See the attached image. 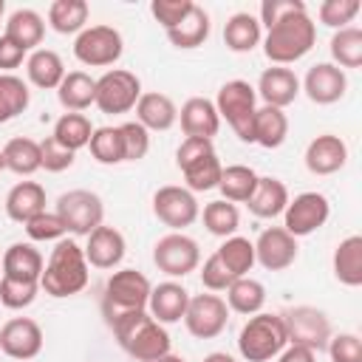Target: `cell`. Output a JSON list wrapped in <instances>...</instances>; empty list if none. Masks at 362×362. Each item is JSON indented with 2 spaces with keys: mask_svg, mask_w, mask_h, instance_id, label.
I'll return each mask as SVG.
<instances>
[{
  "mask_svg": "<svg viewBox=\"0 0 362 362\" xmlns=\"http://www.w3.org/2000/svg\"><path fill=\"white\" fill-rule=\"evenodd\" d=\"M141 96V79L133 71L124 68H110L96 79V99L93 105L107 113V116H119L136 107Z\"/></svg>",
  "mask_w": 362,
  "mask_h": 362,
  "instance_id": "cell-10",
  "label": "cell"
},
{
  "mask_svg": "<svg viewBox=\"0 0 362 362\" xmlns=\"http://www.w3.org/2000/svg\"><path fill=\"white\" fill-rule=\"evenodd\" d=\"M297 260V238H291L283 226H269L255 240V263L266 272H283Z\"/></svg>",
  "mask_w": 362,
  "mask_h": 362,
  "instance_id": "cell-16",
  "label": "cell"
},
{
  "mask_svg": "<svg viewBox=\"0 0 362 362\" xmlns=\"http://www.w3.org/2000/svg\"><path fill=\"white\" fill-rule=\"evenodd\" d=\"M3 11H6V3H3V0H0V17H3Z\"/></svg>",
  "mask_w": 362,
  "mask_h": 362,
  "instance_id": "cell-59",
  "label": "cell"
},
{
  "mask_svg": "<svg viewBox=\"0 0 362 362\" xmlns=\"http://www.w3.org/2000/svg\"><path fill=\"white\" fill-rule=\"evenodd\" d=\"M178 122L187 139H206L212 141V136H218L221 130V116L215 110V102L206 96H192L181 105L178 110Z\"/></svg>",
  "mask_w": 362,
  "mask_h": 362,
  "instance_id": "cell-20",
  "label": "cell"
},
{
  "mask_svg": "<svg viewBox=\"0 0 362 362\" xmlns=\"http://www.w3.org/2000/svg\"><path fill=\"white\" fill-rule=\"evenodd\" d=\"M325 351L331 362H362V339L356 334H331Z\"/></svg>",
  "mask_w": 362,
  "mask_h": 362,
  "instance_id": "cell-50",
  "label": "cell"
},
{
  "mask_svg": "<svg viewBox=\"0 0 362 362\" xmlns=\"http://www.w3.org/2000/svg\"><path fill=\"white\" fill-rule=\"evenodd\" d=\"M277 362H317V354L308 348H300V345H286L277 354Z\"/></svg>",
  "mask_w": 362,
  "mask_h": 362,
  "instance_id": "cell-55",
  "label": "cell"
},
{
  "mask_svg": "<svg viewBox=\"0 0 362 362\" xmlns=\"http://www.w3.org/2000/svg\"><path fill=\"white\" fill-rule=\"evenodd\" d=\"M334 277L342 286H362V238L348 235L334 249Z\"/></svg>",
  "mask_w": 362,
  "mask_h": 362,
  "instance_id": "cell-33",
  "label": "cell"
},
{
  "mask_svg": "<svg viewBox=\"0 0 362 362\" xmlns=\"http://www.w3.org/2000/svg\"><path fill=\"white\" fill-rule=\"evenodd\" d=\"M345 161H348V144L334 133H322L311 139V144L305 147V167L314 175H334L345 167Z\"/></svg>",
  "mask_w": 362,
  "mask_h": 362,
  "instance_id": "cell-22",
  "label": "cell"
},
{
  "mask_svg": "<svg viewBox=\"0 0 362 362\" xmlns=\"http://www.w3.org/2000/svg\"><path fill=\"white\" fill-rule=\"evenodd\" d=\"M187 303H189V291L181 286V283H158L150 288V300H147V314L161 322V325H170V322H178L184 320V311H187Z\"/></svg>",
  "mask_w": 362,
  "mask_h": 362,
  "instance_id": "cell-23",
  "label": "cell"
},
{
  "mask_svg": "<svg viewBox=\"0 0 362 362\" xmlns=\"http://www.w3.org/2000/svg\"><path fill=\"white\" fill-rule=\"evenodd\" d=\"M6 170V161H3V150H0V173Z\"/></svg>",
  "mask_w": 362,
  "mask_h": 362,
  "instance_id": "cell-58",
  "label": "cell"
},
{
  "mask_svg": "<svg viewBox=\"0 0 362 362\" xmlns=\"http://www.w3.org/2000/svg\"><path fill=\"white\" fill-rule=\"evenodd\" d=\"M317 42V23L308 17V11L288 14L277 20L272 28H266L263 37V54L274 65H291L303 59Z\"/></svg>",
  "mask_w": 362,
  "mask_h": 362,
  "instance_id": "cell-2",
  "label": "cell"
},
{
  "mask_svg": "<svg viewBox=\"0 0 362 362\" xmlns=\"http://www.w3.org/2000/svg\"><path fill=\"white\" fill-rule=\"evenodd\" d=\"M0 277H3V266H0Z\"/></svg>",
  "mask_w": 362,
  "mask_h": 362,
  "instance_id": "cell-60",
  "label": "cell"
},
{
  "mask_svg": "<svg viewBox=\"0 0 362 362\" xmlns=\"http://www.w3.org/2000/svg\"><path fill=\"white\" fill-rule=\"evenodd\" d=\"M122 144H124V161H141L150 150V130H144L139 122L119 124Z\"/></svg>",
  "mask_w": 362,
  "mask_h": 362,
  "instance_id": "cell-48",
  "label": "cell"
},
{
  "mask_svg": "<svg viewBox=\"0 0 362 362\" xmlns=\"http://www.w3.org/2000/svg\"><path fill=\"white\" fill-rule=\"evenodd\" d=\"M215 255L232 277H246L255 266V243L249 238H240V235L223 238V243L215 249Z\"/></svg>",
  "mask_w": 362,
  "mask_h": 362,
  "instance_id": "cell-38",
  "label": "cell"
},
{
  "mask_svg": "<svg viewBox=\"0 0 362 362\" xmlns=\"http://www.w3.org/2000/svg\"><path fill=\"white\" fill-rule=\"evenodd\" d=\"M255 93L263 99V105L269 107H288L297 96H300V79L291 68H283V65H272L260 74L257 79V88Z\"/></svg>",
  "mask_w": 362,
  "mask_h": 362,
  "instance_id": "cell-19",
  "label": "cell"
},
{
  "mask_svg": "<svg viewBox=\"0 0 362 362\" xmlns=\"http://www.w3.org/2000/svg\"><path fill=\"white\" fill-rule=\"evenodd\" d=\"M136 122L144 130H170L178 122V107L167 93H141L136 102Z\"/></svg>",
  "mask_w": 362,
  "mask_h": 362,
  "instance_id": "cell-25",
  "label": "cell"
},
{
  "mask_svg": "<svg viewBox=\"0 0 362 362\" xmlns=\"http://www.w3.org/2000/svg\"><path fill=\"white\" fill-rule=\"evenodd\" d=\"M3 277L11 280H25V283H40L42 277V255L31 246V243H11L3 252Z\"/></svg>",
  "mask_w": 362,
  "mask_h": 362,
  "instance_id": "cell-26",
  "label": "cell"
},
{
  "mask_svg": "<svg viewBox=\"0 0 362 362\" xmlns=\"http://www.w3.org/2000/svg\"><path fill=\"white\" fill-rule=\"evenodd\" d=\"M31 102L28 85L14 74H0V124L17 119Z\"/></svg>",
  "mask_w": 362,
  "mask_h": 362,
  "instance_id": "cell-42",
  "label": "cell"
},
{
  "mask_svg": "<svg viewBox=\"0 0 362 362\" xmlns=\"http://www.w3.org/2000/svg\"><path fill=\"white\" fill-rule=\"evenodd\" d=\"M331 57H334V65L337 68H359L362 65V28L356 25H348V28H339L334 31L331 37Z\"/></svg>",
  "mask_w": 362,
  "mask_h": 362,
  "instance_id": "cell-41",
  "label": "cell"
},
{
  "mask_svg": "<svg viewBox=\"0 0 362 362\" xmlns=\"http://www.w3.org/2000/svg\"><path fill=\"white\" fill-rule=\"evenodd\" d=\"M113 328V337L119 339V345L136 359V362H156L161 356L170 354V334L161 322H156L147 308L141 311H127L119 314L116 320L107 322Z\"/></svg>",
  "mask_w": 362,
  "mask_h": 362,
  "instance_id": "cell-1",
  "label": "cell"
},
{
  "mask_svg": "<svg viewBox=\"0 0 362 362\" xmlns=\"http://www.w3.org/2000/svg\"><path fill=\"white\" fill-rule=\"evenodd\" d=\"M175 164L184 173L189 192L215 189L221 181V173H223L218 153H215L212 141H206V139H184L175 150Z\"/></svg>",
  "mask_w": 362,
  "mask_h": 362,
  "instance_id": "cell-5",
  "label": "cell"
},
{
  "mask_svg": "<svg viewBox=\"0 0 362 362\" xmlns=\"http://www.w3.org/2000/svg\"><path fill=\"white\" fill-rule=\"evenodd\" d=\"M204 362H235V356H229V354H223V351H212V354L204 356Z\"/></svg>",
  "mask_w": 362,
  "mask_h": 362,
  "instance_id": "cell-56",
  "label": "cell"
},
{
  "mask_svg": "<svg viewBox=\"0 0 362 362\" xmlns=\"http://www.w3.org/2000/svg\"><path fill=\"white\" fill-rule=\"evenodd\" d=\"M167 40L175 45V48H198L206 42L209 37V14L195 3V8L170 31H164Z\"/></svg>",
  "mask_w": 362,
  "mask_h": 362,
  "instance_id": "cell-36",
  "label": "cell"
},
{
  "mask_svg": "<svg viewBox=\"0 0 362 362\" xmlns=\"http://www.w3.org/2000/svg\"><path fill=\"white\" fill-rule=\"evenodd\" d=\"M297 11H308L303 0H263L260 3V25L272 28L277 20L288 17V14H297Z\"/></svg>",
  "mask_w": 362,
  "mask_h": 362,
  "instance_id": "cell-53",
  "label": "cell"
},
{
  "mask_svg": "<svg viewBox=\"0 0 362 362\" xmlns=\"http://www.w3.org/2000/svg\"><path fill=\"white\" fill-rule=\"evenodd\" d=\"M3 161H6V170L17 173V175H34L37 170H42V164H40V141H34L28 136L8 139L6 147H3Z\"/></svg>",
  "mask_w": 362,
  "mask_h": 362,
  "instance_id": "cell-34",
  "label": "cell"
},
{
  "mask_svg": "<svg viewBox=\"0 0 362 362\" xmlns=\"http://www.w3.org/2000/svg\"><path fill=\"white\" fill-rule=\"evenodd\" d=\"M122 51H124V40L113 25H88L74 40V57L90 68H107L119 62Z\"/></svg>",
  "mask_w": 362,
  "mask_h": 362,
  "instance_id": "cell-11",
  "label": "cell"
},
{
  "mask_svg": "<svg viewBox=\"0 0 362 362\" xmlns=\"http://www.w3.org/2000/svg\"><path fill=\"white\" fill-rule=\"evenodd\" d=\"M40 283H25V280H11V277H0V303L6 308H28L37 300Z\"/></svg>",
  "mask_w": 362,
  "mask_h": 362,
  "instance_id": "cell-46",
  "label": "cell"
},
{
  "mask_svg": "<svg viewBox=\"0 0 362 362\" xmlns=\"http://www.w3.org/2000/svg\"><path fill=\"white\" fill-rule=\"evenodd\" d=\"M45 212V187L37 181H20L6 195V215L14 223H28L34 215Z\"/></svg>",
  "mask_w": 362,
  "mask_h": 362,
  "instance_id": "cell-24",
  "label": "cell"
},
{
  "mask_svg": "<svg viewBox=\"0 0 362 362\" xmlns=\"http://www.w3.org/2000/svg\"><path fill=\"white\" fill-rule=\"evenodd\" d=\"M266 303V288L260 280L255 277H238L229 288H226V305L229 311H238V314H257Z\"/></svg>",
  "mask_w": 362,
  "mask_h": 362,
  "instance_id": "cell-40",
  "label": "cell"
},
{
  "mask_svg": "<svg viewBox=\"0 0 362 362\" xmlns=\"http://www.w3.org/2000/svg\"><path fill=\"white\" fill-rule=\"evenodd\" d=\"M288 201H291L288 198V189H286V184L280 178L260 175L252 198L246 201V206H249V212L255 218H277V215H283V209H286Z\"/></svg>",
  "mask_w": 362,
  "mask_h": 362,
  "instance_id": "cell-27",
  "label": "cell"
},
{
  "mask_svg": "<svg viewBox=\"0 0 362 362\" xmlns=\"http://www.w3.org/2000/svg\"><path fill=\"white\" fill-rule=\"evenodd\" d=\"M263 40V28H260V20L249 11H238L226 20L223 25V42L229 51L235 54H249L255 45H260Z\"/></svg>",
  "mask_w": 362,
  "mask_h": 362,
  "instance_id": "cell-32",
  "label": "cell"
},
{
  "mask_svg": "<svg viewBox=\"0 0 362 362\" xmlns=\"http://www.w3.org/2000/svg\"><path fill=\"white\" fill-rule=\"evenodd\" d=\"M57 99L68 113H82L96 99V79L85 71H68L57 88Z\"/></svg>",
  "mask_w": 362,
  "mask_h": 362,
  "instance_id": "cell-30",
  "label": "cell"
},
{
  "mask_svg": "<svg viewBox=\"0 0 362 362\" xmlns=\"http://www.w3.org/2000/svg\"><path fill=\"white\" fill-rule=\"evenodd\" d=\"M280 317H283V325H286L288 345H300V348H308L314 354L328 348L331 320L325 317V311H320L314 305H294V308L283 311Z\"/></svg>",
  "mask_w": 362,
  "mask_h": 362,
  "instance_id": "cell-8",
  "label": "cell"
},
{
  "mask_svg": "<svg viewBox=\"0 0 362 362\" xmlns=\"http://www.w3.org/2000/svg\"><path fill=\"white\" fill-rule=\"evenodd\" d=\"M257 173L246 164H232V167H223L221 173V181H218V189L223 192V201L229 204H246L257 187Z\"/></svg>",
  "mask_w": 362,
  "mask_h": 362,
  "instance_id": "cell-37",
  "label": "cell"
},
{
  "mask_svg": "<svg viewBox=\"0 0 362 362\" xmlns=\"http://www.w3.org/2000/svg\"><path fill=\"white\" fill-rule=\"evenodd\" d=\"M25 74H28V82L42 88V90H57L59 82L65 79V65H62V57L51 48H37L25 57Z\"/></svg>",
  "mask_w": 362,
  "mask_h": 362,
  "instance_id": "cell-28",
  "label": "cell"
},
{
  "mask_svg": "<svg viewBox=\"0 0 362 362\" xmlns=\"http://www.w3.org/2000/svg\"><path fill=\"white\" fill-rule=\"evenodd\" d=\"M65 229L76 238H88L96 226H102L105 221V204L96 192L90 189H68L57 198V209H54Z\"/></svg>",
  "mask_w": 362,
  "mask_h": 362,
  "instance_id": "cell-9",
  "label": "cell"
},
{
  "mask_svg": "<svg viewBox=\"0 0 362 362\" xmlns=\"http://www.w3.org/2000/svg\"><path fill=\"white\" fill-rule=\"evenodd\" d=\"M235 280H238V277H232V274L226 272V266L218 260L215 252L204 260V266H201V283H204V288H209V291H226Z\"/></svg>",
  "mask_w": 362,
  "mask_h": 362,
  "instance_id": "cell-52",
  "label": "cell"
},
{
  "mask_svg": "<svg viewBox=\"0 0 362 362\" xmlns=\"http://www.w3.org/2000/svg\"><path fill=\"white\" fill-rule=\"evenodd\" d=\"M286 345H288V339H286V325H283L280 314L257 311L246 320V325L238 334V351L246 362H269Z\"/></svg>",
  "mask_w": 362,
  "mask_h": 362,
  "instance_id": "cell-4",
  "label": "cell"
},
{
  "mask_svg": "<svg viewBox=\"0 0 362 362\" xmlns=\"http://www.w3.org/2000/svg\"><path fill=\"white\" fill-rule=\"evenodd\" d=\"M328 215H331V204L322 192H300L283 209V229L291 238H305L317 232L328 221Z\"/></svg>",
  "mask_w": 362,
  "mask_h": 362,
  "instance_id": "cell-14",
  "label": "cell"
},
{
  "mask_svg": "<svg viewBox=\"0 0 362 362\" xmlns=\"http://www.w3.org/2000/svg\"><path fill=\"white\" fill-rule=\"evenodd\" d=\"M204 226L215 238H232L238 232V226H240V212H238L235 204H229L223 198L221 201H209L204 206Z\"/></svg>",
  "mask_w": 362,
  "mask_h": 362,
  "instance_id": "cell-43",
  "label": "cell"
},
{
  "mask_svg": "<svg viewBox=\"0 0 362 362\" xmlns=\"http://www.w3.org/2000/svg\"><path fill=\"white\" fill-rule=\"evenodd\" d=\"M303 90L314 105H334L348 90V76L334 62H317L303 79Z\"/></svg>",
  "mask_w": 362,
  "mask_h": 362,
  "instance_id": "cell-18",
  "label": "cell"
},
{
  "mask_svg": "<svg viewBox=\"0 0 362 362\" xmlns=\"http://www.w3.org/2000/svg\"><path fill=\"white\" fill-rule=\"evenodd\" d=\"M6 37L11 42H17L25 54L28 51H37V45L45 37V23H42V17L34 8H17L6 20Z\"/></svg>",
  "mask_w": 362,
  "mask_h": 362,
  "instance_id": "cell-29",
  "label": "cell"
},
{
  "mask_svg": "<svg viewBox=\"0 0 362 362\" xmlns=\"http://www.w3.org/2000/svg\"><path fill=\"white\" fill-rule=\"evenodd\" d=\"M153 263L158 266V272H164L170 277H187L189 272L198 269L201 249H198V243L189 235L170 232V235H164V238L156 240V246H153Z\"/></svg>",
  "mask_w": 362,
  "mask_h": 362,
  "instance_id": "cell-12",
  "label": "cell"
},
{
  "mask_svg": "<svg viewBox=\"0 0 362 362\" xmlns=\"http://www.w3.org/2000/svg\"><path fill=\"white\" fill-rule=\"evenodd\" d=\"M252 139L255 144L274 150L288 139V116L280 107H257L255 110V122H252Z\"/></svg>",
  "mask_w": 362,
  "mask_h": 362,
  "instance_id": "cell-31",
  "label": "cell"
},
{
  "mask_svg": "<svg viewBox=\"0 0 362 362\" xmlns=\"http://www.w3.org/2000/svg\"><path fill=\"white\" fill-rule=\"evenodd\" d=\"M192 8H195L192 0H153V3H150V14L156 17V23H158L164 31L175 28Z\"/></svg>",
  "mask_w": 362,
  "mask_h": 362,
  "instance_id": "cell-47",
  "label": "cell"
},
{
  "mask_svg": "<svg viewBox=\"0 0 362 362\" xmlns=\"http://www.w3.org/2000/svg\"><path fill=\"white\" fill-rule=\"evenodd\" d=\"M51 136H54L57 144H62L65 150L76 153V150L88 147V141H90V136H93V124H90V119H88L85 113H62V116L57 119Z\"/></svg>",
  "mask_w": 362,
  "mask_h": 362,
  "instance_id": "cell-39",
  "label": "cell"
},
{
  "mask_svg": "<svg viewBox=\"0 0 362 362\" xmlns=\"http://www.w3.org/2000/svg\"><path fill=\"white\" fill-rule=\"evenodd\" d=\"M150 280L136 272V269H119L107 277L105 283V300H102V314L105 320H116L119 314H127V311H141L147 308V300H150Z\"/></svg>",
  "mask_w": 362,
  "mask_h": 362,
  "instance_id": "cell-7",
  "label": "cell"
},
{
  "mask_svg": "<svg viewBox=\"0 0 362 362\" xmlns=\"http://www.w3.org/2000/svg\"><path fill=\"white\" fill-rule=\"evenodd\" d=\"M153 212L173 232H181V229L192 226L198 221V215H201L198 201H195V192H189L187 187H175V184H167V187H158L156 189V195H153Z\"/></svg>",
  "mask_w": 362,
  "mask_h": 362,
  "instance_id": "cell-13",
  "label": "cell"
},
{
  "mask_svg": "<svg viewBox=\"0 0 362 362\" xmlns=\"http://www.w3.org/2000/svg\"><path fill=\"white\" fill-rule=\"evenodd\" d=\"M359 0H322L317 8V17L322 25L328 28H348V23H354V17L359 14Z\"/></svg>",
  "mask_w": 362,
  "mask_h": 362,
  "instance_id": "cell-45",
  "label": "cell"
},
{
  "mask_svg": "<svg viewBox=\"0 0 362 362\" xmlns=\"http://www.w3.org/2000/svg\"><path fill=\"white\" fill-rule=\"evenodd\" d=\"M23 59H25V51L3 34V37H0V71H3V74H11L14 68L23 65Z\"/></svg>",
  "mask_w": 362,
  "mask_h": 362,
  "instance_id": "cell-54",
  "label": "cell"
},
{
  "mask_svg": "<svg viewBox=\"0 0 362 362\" xmlns=\"http://www.w3.org/2000/svg\"><path fill=\"white\" fill-rule=\"evenodd\" d=\"M156 362H184V359L175 356V354H167V356H161V359H156Z\"/></svg>",
  "mask_w": 362,
  "mask_h": 362,
  "instance_id": "cell-57",
  "label": "cell"
},
{
  "mask_svg": "<svg viewBox=\"0 0 362 362\" xmlns=\"http://www.w3.org/2000/svg\"><path fill=\"white\" fill-rule=\"evenodd\" d=\"M215 110L221 119H226V124L235 130V136L246 144H252V122H255V110H257V93L246 79H229L221 85L218 99H215Z\"/></svg>",
  "mask_w": 362,
  "mask_h": 362,
  "instance_id": "cell-6",
  "label": "cell"
},
{
  "mask_svg": "<svg viewBox=\"0 0 362 362\" xmlns=\"http://www.w3.org/2000/svg\"><path fill=\"white\" fill-rule=\"evenodd\" d=\"M88 3L85 0H54L48 8V25L57 34H79L88 28Z\"/></svg>",
  "mask_w": 362,
  "mask_h": 362,
  "instance_id": "cell-35",
  "label": "cell"
},
{
  "mask_svg": "<svg viewBox=\"0 0 362 362\" xmlns=\"http://www.w3.org/2000/svg\"><path fill=\"white\" fill-rule=\"evenodd\" d=\"M88 286V260L76 240L62 238L51 249L48 263L42 266L40 288L51 297H71Z\"/></svg>",
  "mask_w": 362,
  "mask_h": 362,
  "instance_id": "cell-3",
  "label": "cell"
},
{
  "mask_svg": "<svg viewBox=\"0 0 362 362\" xmlns=\"http://www.w3.org/2000/svg\"><path fill=\"white\" fill-rule=\"evenodd\" d=\"M90 147V156L99 161V164H122L124 161V144H122V133L119 127H93V136L88 141Z\"/></svg>",
  "mask_w": 362,
  "mask_h": 362,
  "instance_id": "cell-44",
  "label": "cell"
},
{
  "mask_svg": "<svg viewBox=\"0 0 362 362\" xmlns=\"http://www.w3.org/2000/svg\"><path fill=\"white\" fill-rule=\"evenodd\" d=\"M0 351L11 359H34L42 351V328L31 317H14L0 328Z\"/></svg>",
  "mask_w": 362,
  "mask_h": 362,
  "instance_id": "cell-17",
  "label": "cell"
},
{
  "mask_svg": "<svg viewBox=\"0 0 362 362\" xmlns=\"http://www.w3.org/2000/svg\"><path fill=\"white\" fill-rule=\"evenodd\" d=\"M229 322V305L218 294H195L187 303L184 325L195 339H215Z\"/></svg>",
  "mask_w": 362,
  "mask_h": 362,
  "instance_id": "cell-15",
  "label": "cell"
},
{
  "mask_svg": "<svg viewBox=\"0 0 362 362\" xmlns=\"http://www.w3.org/2000/svg\"><path fill=\"white\" fill-rule=\"evenodd\" d=\"M25 232L31 240H62L68 235L62 218L57 212H40L25 223Z\"/></svg>",
  "mask_w": 362,
  "mask_h": 362,
  "instance_id": "cell-49",
  "label": "cell"
},
{
  "mask_svg": "<svg viewBox=\"0 0 362 362\" xmlns=\"http://www.w3.org/2000/svg\"><path fill=\"white\" fill-rule=\"evenodd\" d=\"M40 164L48 173H62V170H68L74 164V153L65 150L62 144H57L54 136H48V139L40 141Z\"/></svg>",
  "mask_w": 362,
  "mask_h": 362,
  "instance_id": "cell-51",
  "label": "cell"
},
{
  "mask_svg": "<svg viewBox=\"0 0 362 362\" xmlns=\"http://www.w3.org/2000/svg\"><path fill=\"white\" fill-rule=\"evenodd\" d=\"M85 260L88 266L93 269H116L127 252V243H124V235L113 226H96L90 235H88V243H85Z\"/></svg>",
  "mask_w": 362,
  "mask_h": 362,
  "instance_id": "cell-21",
  "label": "cell"
}]
</instances>
